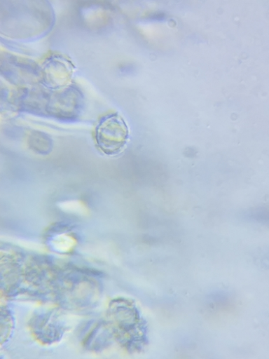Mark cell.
Instances as JSON below:
<instances>
[{
  "mask_svg": "<svg viewBox=\"0 0 269 359\" xmlns=\"http://www.w3.org/2000/svg\"><path fill=\"white\" fill-rule=\"evenodd\" d=\"M130 130L124 118L118 113L103 116L97 126L95 139L97 147L104 154H120L127 146Z\"/></svg>",
  "mask_w": 269,
  "mask_h": 359,
  "instance_id": "obj_1",
  "label": "cell"
}]
</instances>
